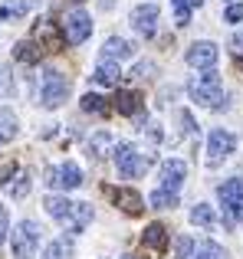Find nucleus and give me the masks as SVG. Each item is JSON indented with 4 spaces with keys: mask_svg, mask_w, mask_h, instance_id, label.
<instances>
[{
    "mask_svg": "<svg viewBox=\"0 0 243 259\" xmlns=\"http://www.w3.org/2000/svg\"><path fill=\"white\" fill-rule=\"evenodd\" d=\"M43 207L66 233H83V230L92 223V203H72V200H66V197H59V194H50L43 200Z\"/></svg>",
    "mask_w": 243,
    "mask_h": 259,
    "instance_id": "f257e3e1",
    "label": "nucleus"
},
{
    "mask_svg": "<svg viewBox=\"0 0 243 259\" xmlns=\"http://www.w3.org/2000/svg\"><path fill=\"white\" fill-rule=\"evenodd\" d=\"M187 95H191L197 105L214 108V112L227 105L224 82H220V76L214 69H200V76H191V82H187Z\"/></svg>",
    "mask_w": 243,
    "mask_h": 259,
    "instance_id": "f03ea898",
    "label": "nucleus"
},
{
    "mask_svg": "<svg viewBox=\"0 0 243 259\" xmlns=\"http://www.w3.org/2000/svg\"><path fill=\"white\" fill-rule=\"evenodd\" d=\"M39 236H43V227L36 220H20L10 233V246H13V259H33L39 246Z\"/></svg>",
    "mask_w": 243,
    "mask_h": 259,
    "instance_id": "7ed1b4c3",
    "label": "nucleus"
},
{
    "mask_svg": "<svg viewBox=\"0 0 243 259\" xmlns=\"http://www.w3.org/2000/svg\"><path fill=\"white\" fill-rule=\"evenodd\" d=\"M115 167H118V174L125 177V181H138V177H145L148 171V154H141L135 145H115Z\"/></svg>",
    "mask_w": 243,
    "mask_h": 259,
    "instance_id": "20e7f679",
    "label": "nucleus"
},
{
    "mask_svg": "<svg viewBox=\"0 0 243 259\" xmlns=\"http://www.w3.org/2000/svg\"><path fill=\"white\" fill-rule=\"evenodd\" d=\"M83 167L76 164V161H66V164H56L46 171V187H50V194H63V190H76L83 187Z\"/></svg>",
    "mask_w": 243,
    "mask_h": 259,
    "instance_id": "39448f33",
    "label": "nucleus"
},
{
    "mask_svg": "<svg viewBox=\"0 0 243 259\" xmlns=\"http://www.w3.org/2000/svg\"><path fill=\"white\" fill-rule=\"evenodd\" d=\"M66 99H69V79L59 69H46L43 85H39V102H43L46 108H59Z\"/></svg>",
    "mask_w": 243,
    "mask_h": 259,
    "instance_id": "423d86ee",
    "label": "nucleus"
},
{
    "mask_svg": "<svg viewBox=\"0 0 243 259\" xmlns=\"http://www.w3.org/2000/svg\"><path fill=\"white\" fill-rule=\"evenodd\" d=\"M102 194L109 197V200H112V207H118L122 213H128V217H141V213H145V200H141V194H138V190L102 184Z\"/></svg>",
    "mask_w": 243,
    "mask_h": 259,
    "instance_id": "0eeeda50",
    "label": "nucleus"
},
{
    "mask_svg": "<svg viewBox=\"0 0 243 259\" xmlns=\"http://www.w3.org/2000/svg\"><path fill=\"white\" fill-rule=\"evenodd\" d=\"M233 151H237V138H233L227 128H214V132L207 135V164L211 167H217L220 161H227Z\"/></svg>",
    "mask_w": 243,
    "mask_h": 259,
    "instance_id": "6e6552de",
    "label": "nucleus"
},
{
    "mask_svg": "<svg viewBox=\"0 0 243 259\" xmlns=\"http://www.w3.org/2000/svg\"><path fill=\"white\" fill-rule=\"evenodd\" d=\"M30 39L39 46V53H43V56H46V53H59L66 46V36L59 33L56 23H50V20H39V23L33 26V36Z\"/></svg>",
    "mask_w": 243,
    "mask_h": 259,
    "instance_id": "1a4fd4ad",
    "label": "nucleus"
},
{
    "mask_svg": "<svg viewBox=\"0 0 243 259\" xmlns=\"http://www.w3.org/2000/svg\"><path fill=\"white\" fill-rule=\"evenodd\" d=\"M132 26H135V33L138 36H145V39H151V36H158V20H161V10L154 4H138L132 10Z\"/></svg>",
    "mask_w": 243,
    "mask_h": 259,
    "instance_id": "9d476101",
    "label": "nucleus"
},
{
    "mask_svg": "<svg viewBox=\"0 0 243 259\" xmlns=\"http://www.w3.org/2000/svg\"><path fill=\"white\" fill-rule=\"evenodd\" d=\"M217 197H220V203H224V210L230 213V223H243V181L233 177V181L220 184Z\"/></svg>",
    "mask_w": 243,
    "mask_h": 259,
    "instance_id": "9b49d317",
    "label": "nucleus"
},
{
    "mask_svg": "<svg viewBox=\"0 0 243 259\" xmlns=\"http://www.w3.org/2000/svg\"><path fill=\"white\" fill-rule=\"evenodd\" d=\"M217 46L211 43V39H197V43H191L187 46V53H184V63L191 66V69H214L217 66Z\"/></svg>",
    "mask_w": 243,
    "mask_h": 259,
    "instance_id": "f8f14e48",
    "label": "nucleus"
},
{
    "mask_svg": "<svg viewBox=\"0 0 243 259\" xmlns=\"http://www.w3.org/2000/svg\"><path fill=\"white\" fill-rule=\"evenodd\" d=\"M66 43L69 46H79V43H86L89 39V33H92V17L86 10H72L69 17H66Z\"/></svg>",
    "mask_w": 243,
    "mask_h": 259,
    "instance_id": "ddd939ff",
    "label": "nucleus"
},
{
    "mask_svg": "<svg viewBox=\"0 0 243 259\" xmlns=\"http://www.w3.org/2000/svg\"><path fill=\"white\" fill-rule=\"evenodd\" d=\"M184 177H187V167H184V161H178V158H168V161H161V167H158V187H165V190H174L178 194L181 187H184Z\"/></svg>",
    "mask_w": 243,
    "mask_h": 259,
    "instance_id": "4468645a",
    "label": "nucleus"
},
{
    "mask_svg": "<svg viewBox=\"0 0 243 259\" xmlns=\"http://www.w3.org/2000/svg\"><path fill=\"white\" fill-rule=\"evenodd\" d=\"M115 112L125 115V118H141V112H145L141 92H135V89H122V92L115 95Z\"/></svg>",
    "mask_w": 243,
    "mask_h": 259,
    "instance_id": "2eb2a0df",
    "label": "nucleus"
},
{
    "mask_svg": "<svg viewBox=\"0 0 243 259\" xmlns=\"http://www.w3.org/2000/svg\"><path fill=\"white\" fill-rule=\"evenodd\" d=\"M141 246L148 253H165L168 249V227L165 223H148L145 233H141Z\"/></svg>",
    "mask_w": 243,
    "mask_h": 259,
    "instance_id": "dca6fc26",
    "label": "nucleus"
},
{
    "mask_svg": "<svg viewBox=\"0 0 243 259\" xmlns=\"http://www.w3.org/2000/svg\"><path fill=\"white\" fill-rule=\"evenodd\" d=\"M17 135H20V118H17V112H13L10 105H0V145L13 141Z\"/></svg>",
    "mask_w": 243,
    "mask_h": 259,
    "instance_id": "f3484780",
    "label": "nucleus"
},
{
    "mask_svg": "<svg viewBox=\"0 0 243 259\" xmlns=\"http://www.w3.org/2000/svg\"><path fill=\"white\" fill-rule=\"evenodd\" d=\"M102 59H109V63H118V59H132V43L122 36H109L102 43Z\"/></svg>",
    "mask_w": 243,
    "mask_h": 259,
    "instance_id": "a211bd4d",
    "label": "nucleus"
},
{
    "mask_svg": "<svg viewBox=\"0 0 243 259\" xmlns=\"http://www.w3.org/2000/svg\"><path fill=\"white\" fill-rule=\"evenodd\" d=\"M13 59L33 66V63H39V59H43V53H39V46L33 43V39H20V43L13 46Z\"/></svg>",
    "mask_w": 243,
    "mask_h": 259,
    "instance_id": "6ab92c4d",
    "label": "nucleus"
},
{
    "mask_svg": "<svg viewBox=\"0 0 243 259\" xmlns=\"http://www.w3.org/2000/svg\"><path fill=\"white\" fill-rule=\"evenodd\" d=\"M72 253H76V249H72L69 236H56V240L43 249V259H72Z\"/></svg>",
    "mask_w": 243,
    "mask_h": 259,
    "instance_id": "aec40b11",
    "label": "nucleus"
},
{
    "mask_svg": "<svg viewBox=\"0 0 243 259\" xmlns=\"http://www.w3.org/2000/svg\"><path fill=\"white\" fill-rule=\"evenodd\" d=\"M92 79H96L99 85L112 89V85H115L118 79H122V72H118V66H115V63H109V59H102V63L96 66V76H92Z\"/></svg>",
    "mask_w": 243,
    "mask_h": 259,
    "instance_id": "412c9836",
    "label": "nucleus"
},
{
    "mask_svg": "<svg viewBox=\"0 0 243 259\" xmlns=\"http://www.w3.org/2000/svg\"><path fill=\"white\" fill-rule=\"evenodd\" d=\"M79 108H83V112H89V115H105V112H109V102H105L102 95L89 92V95H83V99H79Z\"/></svg>",
    "mask_w": 243,
    "mask_h": 259,
    "instance_id": "4be33fe9",
    "label": "nucleus"
},
{
    "mask_svg": "<svg viewBox=\"0 0 243 259\" xmlns=\"http://www.w3.org/2000/svg\"><path fill=\"white\" fill-rule=\"evenodd\" d=\"M191 223H197V227H214V223H217V210L207 207V203H197V207L191 210Z\"/></svg>",
    "mask_w": 243,
    "mask_h": 259,
    "instance_id": "5701e85b",
    "label": "nucleus"
},
{
    "mask_svg": "<svg viewBox=\"0 0 243 259\" xmlns=\"http://www.w3.org/2000/svg\"><path fill=\"white\" fill-rule=\"evenodd\" d=\"M191 259H227V249L220 246V243H200V246H194V256Z\"/></svg>",
    "mask_w": 243,
    "mask_h": 259,
    "instance_id": "b1692460",
    "label": "nucleus"
},
{
    "mask_svg": "<svg viewBox=\"0 0 243 259\" xmlns=\"http://www.w3.org/2000/svg\"><path fill=\"white\" fill-rule=\"evenodd\" d=\"M151 207H158V210H174V207H178V194H174V190L158 187V190L151 194Z\"/></svg>",
    "mask_w": 243,
    "mask_h": 259,
    "instance_id": "393cba45",
    "label": "nucleus"
},
{
    "mask_svg": "<svg viewBox=\"0 0 243 259\" xmlns=\"http://www.w3.org/2000/svg\"><path fill=\"white\" fill-rule=\"evenodd\" d=\"M33 7V0H13V4L0 7V20H10V17H23L26 10Z\"/></svg>",
    "mask_w": 243,
    "mask_h": 259,
    "instance_id": "a878e982",
    "label": "nucleus"
},
{
    "mask_svg": "<svg viewBox=\"0 0 243 259\" xmlns=\"http://www.w3.org/2000/svg\"><path fill=\"white\" fill-rule=\"evenodd\" d=\"M7 187H10V194L17 197V200H23V197L30 194V174H20V177L13 174V181L7 184Z\"/></svg>",
    "mask_w": 243,
    "mask_h": 259,
    "instance_id": "bb28decb",
    "label": "nucleus"
},
{
    "mask_svg": "<svg viewBox=\"0 0 243 259\" xmlns=\"http://www.w3.org/2000/svg\"><path fill=\"white\" fill-rule=\"evenodd\" d=\"M17 174V161L13 158H0V184H10Z\"/></svg>",
    "mask_w": 243,
    "mask_h": 259,
    "instance_id": "cd10ccee",
    "label": "nucleus"
},
{
    "mask_svg": "<svg viewBox=\"0 0 243 259\" xmlns=\"http://www.w3.org/2000/svg\"><path fill=\"white\" fill-rule=\"evenodd\" d=\"M194 256V240L191 236H181L178 240V259H191Z\"/></svg>",
    "mask_w": 243,
    "mask_h": 259,
    "instance_id": "c85d7f7f",
    "label": "nucleus"
},
{
    "mask_svg": "<svg viewBox=\"0 0 243 259\" xmlns=\"http://www.w3.org/2000/svg\"><path fill=\"white\" fill-rule=\"evenodd\" d=\"M224 20H227V23H240V20H243V4H230L224 10Z\"/></svg>",
    "mask_w": 243,
    "mask_h": 259,
    "instance_id": "c756f323",
    "label": "nucleus"
},
{
    "mask_svg": "<svg viewBox=\"0 0 243 259\" xmlns=\"http://www.w3.org/2000/svg\"><path fill=\"white\" fill-rule=\"evenodd\" d=\"M109 145H112V135L109 132H99L96 138H92V151H96V154L102 151V148H109Z\"/></svg>",
    "mask_w": 243,
    "mask_h": 259,
    "instance_id": "7c9ffc66",
    "label": "nucleus"
},
{
    "mask_svg": "<svg viewBox=\"0 0 243 259\" xmlns=\"http://www.w3.org/2000/svg\"><path fill=\"white\" fill-rule=\"evenodd\" d=\"M7 233H10V213H7V207L0 203V243L7 240Z\"/></svg>",
    "mask_w": 243,
    "mask_h": 259,
    "instance_id": "2f4dec72",
    "label": "nucleus"
},
{
    "mask_svg": "<svg viewBox=\"0 0 243 259\" xmlns=\"http://www.w3.org/2000/svg\"><path fill=\"white\" fill-rule=\"evenodd\" d=\"M174 10H197V7H204V0H171Z\"/></svg>",
    "mask_w": 243,
    "mask_h": 259,
    "instance_id": "473e14b6",
    "label": "nucleus"
},
{
    "mask_svg": "<svg viewBox=\"0 0 243 259\" xmlns=\"http://www.w3.org/2000/svg\"><path fill=\"white\" fill-rule=\"evenodd\" d=\"M0 92H4V95L13 92V82H10V72H7V69H0Z\"/></svg>",
    "mask_w": 243,
    "mask_h": 259,
    "instance_id": "72a5a7b5",
    "label": "nucleus"
},
{
    "mask_svg": "<svg viewBox=\"0 0 243 259\" xmlns=\"http://www.w3.org/2000/svg\"><path fill=\"white\" fill-rule=\"evenodd\" d=\"M151 69H154V66H151V63H141V66H138V69H135V72H132V76H138V79H148V76H151Z\"/></svg>",
    "mask_w": 243,
    "mask_h": 259,
    "instance_id": "f704fd0d",
    "label": "nucleus"
},
{
    "mask_svg": "<svg viewBox=\"0 0 243 259\" xmlns=\"http://www.w3.org/2000/svg\"><path fill=\"white\" fill-rule=\"evenodd\" d=\"M181 125H184V132H187V135H194V118H191L187 112H181Z\"/></svg>",
    "mask_w": 243,
    "mask_h": 259,
    "instance_id": "c9c22d12",
    "label": "nucleus"
},
{
    "mask_svg": "<svg viewBox=\"0 0 243 259\" xmlns=\"http://www.w3.org/2000/svg\"><path fill=\"white\" fill-rule=\"evenodd\" d=\"M191 23V10H178V26H187Z\"/></svg>",
    "mask_w": 243,
    "mask_h": 259,
    "instance_id": "e433bc0d",
    "label": "nucleus"
},
{
    "mask_svg": "<svg viewBox=\"0 0 243 259\" xmlns=\"http://www.w3.org/2000/svg\"><path fill=\"white\" fill-rule=\"evenodd\" d=\"M233 66H237V69L243 72V56H233Z\"/></svg>",
    "mask_w": 243,
    "mask_h": 259,
    "instance_id": "4c0bfd02",
    "label": "nucleus"
},
{
    "mask_svg": "<svg viewBox=\"0 0 243 259\" xmlns=\"http://www.w3.org/2000/svg\"><path fill=\"white\" fill-rule=\"evenodd\" d=\"M122 259H138V256H122Z\"/></svg>",
    "mask_w": 243,
    "mask_h": 259,
    "instance_id": "58836bf2",
    "label": "nucleus"
},
{
    "mask_svg": "<svg viewBox=\"0 0 243 259\" xmlns=\"http://www.w3.org/2000/svg\"><path fill=\"white\" fill-rule=\"evenodd\" d=\"M79 4H83V0H79Z\"/></svg>",
    "mask_w": 243,
    "mask_h": 259,
    "instance_id": "ea45409f",
    "label": "nucleus"
}]
</instances>
